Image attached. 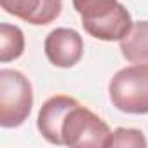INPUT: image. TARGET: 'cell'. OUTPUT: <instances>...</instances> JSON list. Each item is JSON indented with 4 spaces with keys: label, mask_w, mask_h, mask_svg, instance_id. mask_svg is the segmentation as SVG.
<instances>
[{
    "label": "cell",
    "mask_w": 148,
    "mask_h": 148,
    "mask_svg": "<svg viewBox=\"0 0 148 148\" xmlns=\"http://www.w3.org/2000/svg\"><path fill=\"white\" fill-rule=\"evenodd\" d=\"M25 52V33L19 26L2 23L0 25V63H11Z\"/></svg>",
    "instance_id": "9c48e42d"
},
{
    "label": "cell",
    "mask_w": 148,
    "mask_h": 148,
    "mask_svg": "<svg viewBox=\"0 0 148 148\" xmlns=\"http://www.w3.org/2000/svg\"><path fill=\"white\" fill-rule=\"evenodd\" d=\"M112 105L129 115L148 113V64H131L119 70L108 84Z\"/></svg>",
    "instance_id": "3957f363"
},
{
    "label": "cell",
    "mask_w": 148,
    "mask_h": 148,
    "mask_svg": "<svg viewBox=\"0 0 148 148\" xmlns=\"http://www.w3.org/2000/svg\"><path fill=\"white\" fill-rule=\"evenodd\" d=\"M33 106L32 82L12 68L0 70V125L14 129L25 124Z\"/></svg>",
    "instance_id": "277c9868"
},
{
    "label": "cell",
    "mask_w": 148,
    "mask_h": 148,
    "mask_svg": "<svg viewBox=\"0 0 148 148\" xmlns=\"http://www.w3.org/2000/svg\"><path fill=\"white\" fill-rule=\"evenodd\" d=\"M2 9L33 26L56 21L63 9V0H0Z\"/></svg>",
    "instance_id": "8992f818"
},
{
    "label": "cell",
    "mask_w": 148,
    "mask_h": 148,
    "mask_svg": "<svg viewBox=\"0 0 148 148\" xmlns=\"http://www.w3.org/2000/svg\"><path fill=\"white\" fill-rule=\"evenodd\" d=\"M113 146L119 148H146L148 141L145 138V134L139 129H132V127H117L113 131Z\"/></svg>",
    "instance_id": "30bf717a"
},
{
    "label": "cell",
    "mask_w": 148,
    "mask_h": 148,
    "mask_svg": "<svg viewBox=\"0 0 148 148\" xmlns=\"http://www.w3.org/2000/svg\"><path fill=\"white\" fill-rule=\"evenodd\" d=\"M44 52L56 68H71L84 56V40L73 28H56L45 37Z\"/></svg>",
    "instance_id": "5b68a950"
},
{
    "label": "cell",
    "mask_w": 148,
    "mask_h": 148,
    "mask_svg": "<svg viewBox=\"0 0 148 148\" xmlns=\"http://www.w3.org/2000/svg\"><path fill=\"white\" fill-rule=\"evenodd\" d=\"M84 30L103 42H120L132 28L131 12L119 0H71Z\"/></svg>",
    "instance_id": "6da1fadb"
},
{
    "label": "cell",
    "mask_w": 148,
    "mask_h": 148,
    "mask_svg": "<svg viewBox=\"0 0 148 148\" xmlns=\"http://www.w3.org/2000/svg\"><path fill=\"white\" fill-rule=\"evenodd\" d=\"M61 141L66 146H113V132L108 124L82 103H75L61 122Z\"/></svg>",
    "instance_id": "7a4b0ae2"
},
{
    "label": "cell",
    "mask_w": 148,
    "mask_h": 148,
    "mask_svg": "<svg viewBox=\"0 0 148 148\" xmlns=\"http://www.w3.org/2000/svg\"><path fill=\"white\" fill-rule=\"evenodd\" d=\"M122 56L132 64H148V21L132 23L129 33L119 42Z\"/></svg>",
    "instance_id": "ba28073f"
},
{
    "label": "cell",
    "mask_w": 148,
    "mask_h": 148,
    "mask_svg": "<svg viewBox=\"0 0 148 148\" xmlns=\"http://www.w3.org/2000/svg\"><path fill=\"white\" fill-rule=\"evenodd\" d=\"M77 103L75 98L66 94H56L51 96L40 108L37 117V129L42 134L45 141L51 145H63L61 141V122L66 115V112Z\"/></svg>",
    "instance_id": "52a82bcc"
}]
</instances>
